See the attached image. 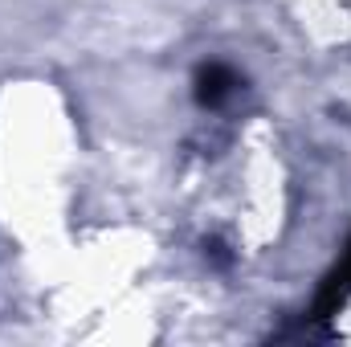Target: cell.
<instances>
[{
  "mask_svg": "<svg viewBox=\"0 0 351 347\" xmlns=\"http://www.w3.org/2000/svg\"><path fill=\"white\" fill-rule=\"evenodd\" d=\"M237 94H241V78H237L233 66H221V62L200 66V74H196V102L204 110H225Z\"/></svg>",
  "mask_w": 351,
  "mask_h": 347,
  "instance_id": "6da1fadb",
  "label": "cell"
}]
</instances>
